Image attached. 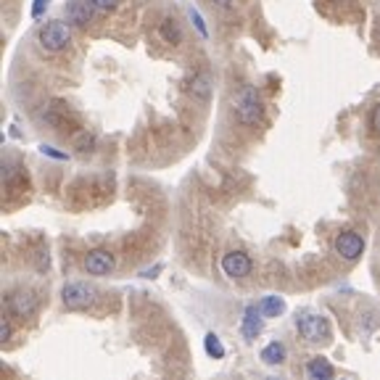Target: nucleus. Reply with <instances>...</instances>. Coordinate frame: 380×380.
<instances>
[{
	"label": "nucleus",
	"instance_id": "6",
	"mask_svg": "<svg viewBox=\"0 0 380 380\" xmlns=\"http://www.w3.org/2000/svg\"><path fill=\"white\" fill-rule=\"evenodd\" d=\"M335 251H338L341 259L357 261L364 254V238L359 235V233L346 230V233H341V235L335 238Z\"/></svg>",
	"mask_w": 380,
	"mask_h": 380
},
{
	"label": "nucleus",
	"instance_id": "12",
	"mask_svg": "<svg viewBox=\"0 0 380 380\" xmlns=\"http://www.w3.org/2000/svg\"><path fill=\"white\" fill-rule=\"evenodd\" d=\"M190 93H193L198 101H209V95H211V77H209L206 71H198V74L190 80Z\"/></svg>",
	"mask_w": 380,
	"mask_h": 380
},
{
	"label": "nucleus",
	"instance_id": "11",
	"mask_svg": "<svg viewBox=\"0 0 380 380\" xmlns=\"http://www.w3.org/2000/svg\"><path fill=\"white\" fill-rule=\"evenodd\" d=\"M307 380H335V372H333V364L325 359V357H314L307 364Z\"/></svg>",
	"mask_w": 380,
	"mask_h": 380
},
{
	"label": "nucleus",
	"instance_id": "4",
	"mask_svg": "<svg viewBox=\"0 0 380 380\" xmlns=\"http://www.w3.org/2000/svg\"><path fill=\"white\" fill-rule=\"evenodd\" d=\"M95 296H98V291L87 283H69L61 291V301L67 309H87L95 301Z\"/></svg>",
	"mask_w": 380,
	"mask_h": 380
},
{
	"label": "nucleus",
	"instance_id": "14",
	"mask_svg": "<svg viewBox=\"0 0 380 380\" xmlns=\"http://www.w3.org/2000/svg\"><path fill=\"white\" fill-rule=\"evenodd\" d=\"M261 359L267 364H283L285 362V346L272 341V344H267L261 348Z\"/></svg>",
	"mask_w": 380,
	"mask_h": 380
},
{
	"label": "nucleus",
	"instance_id": "20",
	"mask_svg": "<svg viewBox=\"0 0 380 380\" xmlns=\"http://www.w3.org/2000/svg\"><path fill=\"white\" fill-rule=\"evenodd\" d=\"M40 151L45 156H51V158H58V161H64V158H69V154H61V151H56L53 145H40Z\"/></svg>",
	"mask_w": 380,
	"mask_h": 380
},
{
	"label": "nucleus",
	"instance_id": "3",
	"mask_svg": "<svg viewBox=\"0 0 380 380\" xmlns=\"http://www.w3.org/2000/svg\"><path fill=\"white\" fill-rule=\"evenodd\" d=\"M296 328L311 344H320V341H328L330 338V325L322 314H311V311L298 314L296 317Z\"/></svg>",
	"mask_w": 380,
	"mask_h": 380
},
{
	"label": "nucleus",
	"instance_id": "9",
	"mask_svg": "<svg viewBox=\"0 0 380 380\" xmlns=\"http://www.w3.org/2000/svg\"><path fill=\"white\" fill-rule=\"evenodd\" d=\"M95 5L90 0H71L69 3V24L74 27H87L93 21Z\"/></svg>",
	"mask_w": 380,
	"mask_h": 380
},
{
	"label": "nucleus",
	"instance_id": "19",
	"mask_svg": "<svg viewBox=\"0 0 380 380\" xmlns=\"http://www.w3.org/2000/svg\"><path fill=\"white\" fill-rule=\"evenodd\" d=\"M11 333H14L11 322L3 317V322H0V341H3V344H8V341H11Z\"/></svg>",
	"mask_w": 380,
	"mask_h": 380
},
{
	"label": "nucleus",
	"instance_id": "5",
	"mask_svg": "<svg viewBox=\"0 0 380 380\" xmlns=\"http://www.w3.org/2000/svg\"><path fill=\"white\" fill-rule=\"evenodd\" d=\"M37 294H32V291H14V294L5 298V309L11 311L14 317H32L37 311Z\"/></svg>",
	"mask_w": 380,
	"mask_h": 380
},
{
	"label": "nucleus",
	"instance_id": "1",
	"mask_svg": "<svg viewBox=\"0 0 380 380\" xmlns=\"http://www.w3.org/2000/svg\"><path fill=\"white\" fill-rule=\"evenodd\" d=\"M233 111H235V119L241 121V124H248V127L257 124L261 119V114H264L259 90L254 85H243L235 93V98H233Z\"/></svg>",
	"mask_w": 380,
	"mask_h": 380
},
{
	"label": "nucleus",
	"instance_id": "8",
	"mask_svg": "<svg viewBox=\"0 0 380 380\" xmlns=\"http://www.w3.org/2000/svg\"><path fill=\"white\" fill-rule=\"evenodd\" d=\"M222 272L227 277H246L251 275V259H248V254L246 251H227L225 257H222Z\"/></svg>",
	"mask_w": 380,
	"mask_h": 380
},
{
	"label": "nucleus",
	"instance_id": "23",
	"mask_svg": "<svg viewBox=\"0 0 380 380\" xmlns=\"http://www.w3.org/2000/svg\"><path fill=\"white\" fill-rule=\"evenodd\" d=\"M372 130H375V132H380V106L375 108V114H372Z\"/></svg>",
	"mask_w": 380,
	"mask_h": 380
},
{
	"label": "nucleus",
	"instance_id": "2",
	"mask_svg": "<svg viewBox=\"0 0 380 380\" xmlns=\"http://www.w3.org/2000/svg\"><path fill=\"white\" fill-rule=\"evenodd\" d=\"M37 43H40V48H45L48 53H58V51H64V48H69L71 24L69 21H64V19H53L45 27H40Z\"/></svg>",
	"mask_w": 380,
	"mask_h": 380
},
{
	"label": "nucleus",
	"instance_id": "10",
	"mask_svg": "<svg viewBox=\"0 0 380 380\" xmlns=\"http://www.w3.org/2000/svg\"><path fill=\"white\" fill-rule=\"evenodd\" d=\"M261 314L259 307H248L246 309V314H243V325H241V333L246 341H254L257 335L261 333Z\"/></svg>",
	"mask_w": 380,
	"mask_h": 380
},
{
	"label": "nucleus",
	"instance_id": "25",
	"mask_svg": "<svg viewBox=\"0 0 380 380\" xmlns=\"http://www.w3.org/2000/svg\"><path fill=\"white\" fill-rule=\"evenodd\" d=\"M214 3H217V5H225V8H227V5L233 3V0H214Z\"/></svg>",
	"mask_w": 380,
	"mask_h": 380
},
{
	"label": "nucleus",
	"instance_id": "24",
	"mask_svg": "<svg viewBox=\"0 0 380 380\" xmlns=\"http://www.w3.org/2000/svg\"><path fill=\"white\" fill-rule=\"evenodd\" d=\"M158 270H161V267H154V270H145V272H143V277H156V272H158Z\"/></svg>",
	"mask_w": 380,
	"mask_h": 380
},
{
	"label": "nucleus",
	"instance_id": "22",
	"mask_svg": "<svg viewBox=\"0 0 380 380\" xmlns=\"http://www.w3.org/2000/svg\"><path fill=\"white\" fill-rule=\"evenodd\" d=\"M48 3H51V0H35V5H32V16L35 19L40 16V14L48 8Z\"/></svg>",
	"mask_w": 380,
	"mask_h": 380
},
{
	"label": "nucleus",
	"instance_id": "17",
	"mask_svg": "<svg viewBox=\"0 0 380 380\" xmlns=\"http://www.w3.org/2000/svg\"><path fill=\"white\" fill-rule=\"evenodd\" d=\"M188 16H190V21H193V27L198 29V35H201V37H209L206 21H204V16L198 14V8H188Z\"/></svg>",
	"mask_w": 380,
	"mask_h": 380
},
{
	"label": "nucleus",
	"instance_id": "16",
	"mask_svg": "<svg viewBox=\"0 0 380 380\" xmlns=\"http://www.w3.org/2000/svg\"><path fill=\"white\" fill-rule=\"evenodd\" d=\"M161 35H164V40H167V43H174V45H177V43H180V27H177V21H169V19H167V21H164V24H161Z\"/></svg>",
	"mask_w": 380,
	"mask_h": 380
},
{
	"label": "nucleus",
	"instance_id": "13",
	"mask_svg": "<svg viewBox=\"0 0 380 380\" xmlns=\"http://www.w3.org/2000/svg\"><path fill=\"white\" fill-rule=\"evenodd\" d=\"M259 311L264 317H277V314L285 311V301L280 296H264L259 301Z\"/></svg>",
	"mask_w": 380,
	"mask_h": 380
},
{
	"label": "nucleus",
	"instance_id": "15",
	"mask_svg": "<svg viewBox=\"0 0 380 380\" xmlns=\"http://www.w3.org/2000/svg\"><path fill=\"white\" fill-rule=\"evenodd\" d=\"M204 346H206L209 357H214V359H222V357H225V346H222V341H219V335L209 333L206 338H204Z\"/></svg>",
	"mask_w": 380,
	"mask_h": 380
},
{
	"label": "nucleus",
	"instance_id": "7",
	"mask_svg": "<svg viewBox=\"0 0 380 380\" xmlns=\"http://www.w3.org/2000/svg\"><path fill=\"white\" fill-rule=\"evenodd\" d=\"M114 267H117V259H114V254L106 251V248H93L85 257V270L95 277H104V275H108V272H114Z\"/></svg>",
	"mask_w": 380,
	"mask_h": 380
},
{
	"label": "nucleus",
	"instance_id": "18",
	"mask_svg": "<svg viewBox=\"0 0 380 380\" xmlns=\"http://www.w3.org/2000/svg\"><path fill=\"white\" fill-rule=\"evenodd\" d=\"M93 148H95V138L87 135V132H82V135L77 138V151H80V154H87V151H93Z\"/></svg>",
	"mask_w": 380,
	"mask_h": 380
},
{
	"label": "nucleus",
	"instance_id": "21",
	"mask_svg": "<svg viewBox=\"0 0 380 380\" xmlns=\"http://www.w3.org/2000/svg\"><path fill=\"white\" fill-rule=\"evenodd\" d=\"M95 8H101V11H111V8H117L119 5V0H90Z\"/></svg>",
	"mask_w": 380,
	"mask_h": 380
}]
</instances>
